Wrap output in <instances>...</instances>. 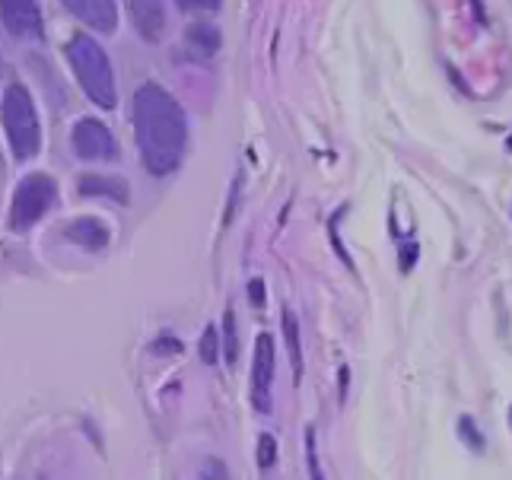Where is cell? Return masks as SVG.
Returning <instances> with one entry per match:
<instances>
[{"label": "cell", "mask_w": 512, "mask_h": 480, "mask_svg": "<svg viewBox=\"0 0 512 480\" xmlns=\"http://www.w3.org/2000/svg\"><path fill=\"white\" fill-rule=\"evenodd\" d=\"M284 334H287V347H290V363H293V382L299 385L303 382V341H299V325H296V315L287 309L284 312Z\"/></svg>", "instance_id": "4fadbf2b"}, {"label": "cell", "mask_w": 512, "mask_h": 480, "mask_svg": "<svg viewBox=\"0 0 512 480\" xmlns=\"http://www.w3.org/2000/svg\"><path fill=\"white\" fill-rule=\"evenodd\" d=\"M249 302H252L255 309L264 306V283H261V280H252V283H249Z\"/></svg>", "instance_id": "44dd1931"}, {"label": "cell", "mask_w": 512, "mask_h": 480, "mask_svg": "<svg viewBox=\"0 0 512 480\" xmlns=\"http://www.w3.org/2000/svg\"><path fill=\"white\" fill-rule=\"evenodd\" d=\"M0 23L16 39H42L45 23L35 0H0Z\"/></svg>", "instance_id": "52a82bcc"}, {"label": "cell", "mask_w": 512, "mask_h": 480, "mask_svg": "<svg viewBox=\"0 0 512 480\" xmlns=\"http://www.w3.org/2000/svg\"><path fill=\"white\" fill-rule=\"evenodd\" d=\"M0 121H4L7 144L20 163L42 150L39 115H35V102L23 83H10L4 90V99H0Z\"/></svg>", "instance_id": "3957f363"}, {"label": "cell", "mask_w": 512, "mask_h": 480, "mask_svg": "<svg viewBox=\"0 0 512 480\" xmlns=\"http://www.w3.org/2000/svg\"><path fill=\"white\" fill-rule=\"evenodd\" d=\"M80 194L86 198H109L115 204H128V182L115 179V175H80Z\"/></svg>", "instance_id": "8fae6325"}, {"label": "cell", "mask_w": 512, "mask_h": 480, "mask_svg": "<svg viewBox=\"0 0 512 480\" xmlns=\"http://www.w3.org/2000/svg\"><path fill=\"white\" fill-rule=\"evenodd\" d=\"M274 337L258 334L255 341V360H252V404L261 414L271 411V382H274Z\"/></svg>", "instance_id": "8992f818"}, {"label": "cell", "mask_w": 512, "mask_h": 480, "mask_svg": "<svg viewBox=\"0 0 512 480\" xmlns=\"http://www.w3.org/2000/svg\"><path fill=\"white\" fill-rule=\"evenodd\" d=\"M201 480H229V474H226V468L220 465L217 458H210V461H204V471H201Z\"/></svg>", "instance_id": "ffe728a7"}, {"label": "cell", "mask_w": 512, "mask_h": 480, "mask_svg": "<svg viewBox=\"0 0 512 480\" xmlns=\"http://www.w3.org/2000/svg\"><path fill=\"white\" fill-rule=\"evenodd\" d=\"M58 201V182L45 172H32L16 185L13 204H10V229L26 233L29 226L39 223L45 213Z\"/></svg>", "instance_id": "277c9868"}, {"label": "cell", "mask_w": 512, "mask_h": 480, "mask_svg": "<svg viewBox=\"0 0 512 480\" xmlns=\"http://www.w3.org/2000/svg\"><path fill=\"white\" fill-rule=\"evenodd\" d=\"M67 61L74 67L80 90L90 96V102H96L99 109H115L118 102V90H115V74L105 48L90 39V35L77 32L74 39L67 42Z\"/></svg>", "instance_id": "7a4b0ae2"}, {"label": "cell", "mask_w": 512, "mask_h": 480, "mask_svg": "<svg viewBox=\"0 0 512 480\" xmlns=\"http://www.w3.org/2000/svg\"><path fill=\"white\" fill-rule=\"evenodd\" d=\"M277 465V439L264 433L258 439V468H274Z\"/></svg>", "instance_id": "2e32d148"}, {"label": "cell", "mask_w": 512, "mask_h": 480, "mask_svg": "<svg viewBox=\"0 0 512 480\" xmlns=\"http://www.w3.org/2000/svg\"><path fill=\"white\" fill-rule=\"evenodd\" d=\"M134 137L140 150V163L150 175H169L179 169L188 124L182 105L160 83H144L134 93Z\"/></svg>", "instance_id": "6da1fadb"}, {"label": "cell", "mask_w": 512, "mask_h": 480, "mask_svg": "<svg viewBox=\"0 0 512 480\" xmlns=\"http://www.w3.org/2000/svg\"><path fill=\"white\" fill-rule=\"evenodd\" d=\"M64 236L70 242L90 248V252H102V248L109 245V239H112L109 226H105L102 220H96V217H80V220H74V223L64 229Z\"/></svg>", "instance_id": "30bf717a"}, {"label": "cell", "mask_w": 512, "mask_h": 480, "mask_svg": "<svg viewBox=\"0 0 512 480\" xmlns=\"http://www.w3.org/2000/svg\"><path fill=\"white\" fill-rule=\"evenodd\" d=\"M220 45H223L220 29H217V26H210V23L191 26V29L185 32V51H188V58H194V61L214 58L217 51H220Z\"/></svg>", "instance_id": "7c38bea8"}, {"label": "cell", "mask_w": 512, "mask_h": 480, "mask_svg": "<svg viewBox=\"0 0 512 480\" xmlns=\"http://www.w3.org/2000/svg\"><path fill=\"white\" fill-rule=\"evenodd\" d=\"M306 458H309L312 480H325L322 465H319V449H315V430H306Z\"/></svg>", "instance_id": "e0dca14e"}, {"label": "cell", "mask_w": 512, "mask_h": 480, "mask_svg": "<svg viewBox=\"0 0 512 480\" xmlns=\"http://www.w3.org/2000/svg\"><path fill=\"white\" fill-rule=\"evenodd\" d=\"M61 4L96 32H115L118 29V4L115 0H61Z\"/></svg>", "instance_id": "ba28073f"}, {"label": "cell", "mask_w": 512, "mask_h": 480, "mask_svg": "<svg viewBox=\"0 0 512 480\" xmlns=\"http://www.w3.org/2000/svg\"><path fill=\"white\" fill-rule=\"evenodd\" d=\"M70 140H74V150L80 159H93V163H105V159H115L118 156V144L112 131L105 128L102 121L96 118H83L77 121L74 134H70Z\"/></svg>", "instance_id": "5b68a950"}, {"label": "cell", "mask_w": 512, "mask_h": 480, "mask_svg": "<svg viewBox=\"0 0 512 480\" xmlns=\"http://www.w3.org/2000/svg\"><path fill=\"white\" fill-rule=\"evenodd\" d=\"M458 430H462V436L471 442V449L474 452H481L484 449V436L474 430V423H471V417H462V423H458Z\"/></svg>", "instance_id": "d6986e66"}, {"label": "cell", "mask_w": 512, "mask_h": 480, "mask_svg": "<svg viewBox=\"0 0 512 480\" xmlns=\"http://www.w3.org/2000/svg\"><path fill=\"white\" fill-rule=\"evenodd\" d=\"M223 353H226V363L233 366L239 360V331H236V315L226 309L223 315Z\"/></svg>", "instance_id": "5bb4252c"}, {"label": "cell", "mask_w": 512, "mask_h": 480, "mask_svg": "<svg viewBox=\"0 0 512 480\" xmlns=\"http://www.w3.org/2000/svg\"><path fill=\"white\" fill-rule=\"evenodd\" d=\"M198 353H201V360L207 366H214L217 357H220V337H217V328H207L201 334V344H198Z\"/></svg>", "instance_id": "9a60e30c"}, {"label": "cell", "mask_w": 512, "mask_h": 480, "mask_svg": "<svg viewBox=\"0 0 512 480\" xmlns=\"http://www.w3.org/2000/svg\"><path fill=\"white\" fill-rule=\"evenodd\" d=\"M131 23L140 32V39L156 45L166 32V7L163 0H128Z\"/></svg>", "instance_id": "9c48e42d"}, {"label": "cell", "mask_w": 512, "mask_h": 480, "mask_svg": "<svg viewBox=\"0 0 512 480\" xmlns=\"http://www.w3.org/2000/svg\"><path fill=\"white\" fill-rule=\"evenodd\" d=\"M153 350H156V353H179L182 344H179V341H172V337H163V341H156Z\"/></svg>", "instance_id": "7402d4cb"}, {"label": "cell", "mask_w": 512, "mask_h": 480, "mask_svg": "<svg viewBox=\"0 0 512 480\" xmlns=\"http://www.w3.org/2000/svg\"><path fill=\"white\" fill-rule=\"evenodd\" d=\"M185 13H217L223 0H175Z\"/></svg>", "instance_id": "ac0fdd59"}]
</instances>
